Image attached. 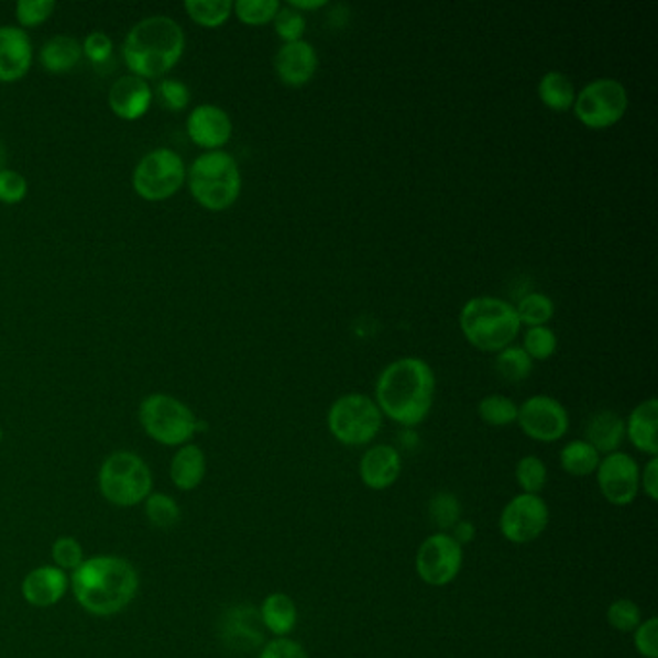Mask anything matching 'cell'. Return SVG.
I'll list each match as a JSON object with an SVG mask.
<instances>
[{
  "instance_id": "6da1fadb",
  "label": "cell",
  "mask_w": 658,
  "mask_h": 658,
  "mask_svg": "<svg viewBox=\"0 0 658 658\" xmlns=\"http://www.w3.org/2000/svg\"><path fill=\"white\" fill-rule=\"evenodd\" d=\"M437 376L424 358L408 355L392 361L376 376L375 401L383 417L414 429L431 414Z\"/></svg>"
},
{
  "instance_id": "7a4b0ae2",
  "label": "cell",
  "mask_w": 658,
  "mask_h": 658,
  "mask_svg": "<svg viewBox=\"0 0 658 658\" xmlns=\"http://www.w3.org/2000/svg\"><path fill=\"white\" fill-rule=\"evenodd\" d=\"M72 593L76 603L94 616H114L130 606L140 589L135 566L122 557L99 555L86 558L72 572Z\"/></svg>"
},
{
  "instance_id": "3957f363",
  "label": "cell",
  "mask_w": 658,
  "mask_h": 658,
  "mask_svg": "<svg viewBox=\"0 0 658 658\" xmlns=\"http://www.w3.org/2000/svg\"><path fill=\"white\" fill-rule=\"evenodd\" d=\"M186 51V33L168 17L143 18L128 32L122 56L130 74L138 78H165Z\"/></svg>"
},
{
  "instance_id": "277c9868",
  "label": "cell",
  "mask_w": 658,
  "mask_h": 658,
  "mask_svg": "<svg viewBox=\"0 0 658 658\" xmlns=\"http://www.w3.org/2000/svg\"><path fill=\"white\" fill-rule=\"evenodd\" d=\"M458 325L468 344L486 353H498L514 344L522 330L516 306L496 296L468 299L460 309Z\"/></svg>"
},
{
  "instance_id": "5b68a950",
  "label": "cell",
  "mask_w": 658,
  "mask_h": 658,
  "mask_svg": "<svg viewBox=\"0 0 658 658\" xmlns=\"http://www.w3.org/2000/svg\"><path fill=\"white\" fill-rule=\"evenodd\" d=\"M189 194L204 209L227 211L242 194L240 165L227 151H207L188 168Z\"/></svg>"
},
{
  "instance_id": "8992f818",
  "label": "cell",
  "mask_w": 658,
  "mask_h": 658,
  "mask_svg": "<svg viewBox=\"0 0 658 658\" xmlns=\"http://www.w3.org/2000/svg\"><path fill=\"white\" fill-rule=\"evenodd\" d=\"M138 417L145 435L163 447H184L197 432L207 429V424L197 419L188 404L163 392L145 396Z\"/></svg>"
},
{
  "instance_id": "52a82bcc",
  "label": "cell",
  "mask_w": 658,
  "mask_h": 658,
  "mask_svg": "<svg viewBox=\"0 0 658 658\" xmlns=\"http://www.w3.org/2000/svg\"><path fill=\"white\" fill-rule=\"evenodd\" d=\"M97 483L102 498L118 508L140 506L153 493V475L142 456L117 450L102 460Z\"/></svg>"
},
{
  "instance_id": "ba28073f",
  "label": "cell",
  "mask_w": 658,
  "mask_h": 658,
  "mask_svg": "<svg viewBox=\"0 0 658 658\" xmlns=\"http://www.w3.org/2000/svg\"><path fill=\"white\" fill-rule=\"evenodd\" d=\"M383 414L371 396L350 392L330 404L327 427L342 447H368L383 429Z\"/></svg>"
},
{
  "instance_id": "9c48e42d",
  "label": "cell",
  "mask_w": 658,
  "mask_h": 658,
  "mask_svg": "<svg viewBox=\"0 0 658 658\" xmlns=\"http://www.w3.org/2000/svg\"><path fill=\"white\" fill-rule=\"evenodd\" d=\"M188 178V168L176 151L158 147L143 155L132 174L135 194L145 201H166L176 196Z\"/></svg>"
},
{
  "instance_id": "30bf717a",
  "label": "cell",
  "mask_w": 658,
  "mask_h": 658,
  "mask_svg": "<svg viewBox=\"0 0 658 658\" xmlns=\"http://www.w3.org/2000/svg\"><path fill=\"white\" fill-rule=\"evenodd\" d=\"M629 95L622 81L596 78L575 95L572 112L589 130H608L626 117Z\"/></svg>"
},
{
  "instance_id": "8fae6325",
  "label": "cell",
  "mask_w": 658,
  "mask_h": 658,
  "mask_svg": "<svg viewBox=\"0 0 658 658\" xmlns=\"http://www.w3.org/2000/svg\"><path fill=\"white\" fill-rule=\"evenodd\" d=\"M550 524V508L541 494L519 493L502 508L498 529L512 545L537 541Z\"/></svg>"
},
{
  "instance_id": "7c38bea8",
  "label": "cell",
  "mask_w": 658,
  "mask_h": 658,
  "mask_svg": "<svg viewBox=\"0 0 658 658\" xmlns=\"http://www.w3.org/2000/svg\"><path fill=\"white\" fill-rule=\"evenodd\" d=\"M463 568V547L450 534L429 535L416 552V572L429 588H447Z\"/></svg>"
},
{
  "instance_id": "4fadbf2b",
  "label": "cell",
  "mask_w": 658,
  "mask_h": 658,
  "mask_svg": "<svg viewBox=\"0 0 658 658\" xmlns=\"http://www.w3.org/2000/svg\"><path fill=\"white\" fill-rule=\"evenodd\" d=\"M517 425L527 439L552 445L564 439L570 431V414L562 402L535 394L517 409Z\"/></svg>"
},
{
  "instance_id": "5bb4252c",
  "label": "cell",
  "mask_w": 658,
  "mask_h": 658,
  "mask_svg": "<svg viewBox=\"0 0 658 658\" xmlns=\"http://www.w3.org/2000/svg\"><path fill=\"white\" fill-rule=\"evenodd\" d=\"M595 475L596 485H599L604 501L616 508L632 506L635 498L641 493L639 491L641 465L637 463L634 456L622 452V450L603 456Z\"/></svg>"
},
{
  "instance_id": "9a60e30c",
  "label": "cell",
  "mask_w": 658,
  "mask_h": 658,
  "mask_svg": "<svg viewBox=\"0 0 658 658\" xmlns=\"http://www.w3.org/2000/svg\"><path fill=\"white\" fill-rule=\"evenodd\" d=\"M186 132L189 140L196 143L197 147L207 151H222L224 145L232 140L234 124L227 110L219 105L204 102L191 109L186 122Z\"/></svg>"
},
{
  "instance_id": "2e32d148",
  "label": "cell",
  "mask_w": 658,
  "mask_h": 658,
  "mask_svg": "<svg viewBox=\"0 0 658 658\" xmlns=\"http://www.w3.org/2000/svg\"><path fill=\"white\" fill-rule=\"evenodd\" d=\"M404 460L401 450L392 445H373L361 456L358 473L369 491H388L398 483Z\"/></svg>"
},
{
  "instance_id": "e0dca14e",
  "label": "cell",
  "mask_w": 658,
  "mask_h": 658,
  "mask_svg": "<svg viewBox=\"0 0 658 658\" xmlns=\"http://www.w3.org/2000/svg\"><path fill=\"white\" fill-rule=\"evenodd\" d=\"M276 76L284 86L304 87L315 78L319 68V55L314 43L301 40L296 43H283L276 51L275 61Z\"/></svg>"
},
{
  "instance_id": "ac0fdd59",
  "label": "cell",
  "mask_w": 658,
  "mask_h": 658,
  "mask_svg": "<svg viewBox=\"0 0 658 658\" xmlns=\"http://www.w3.org/2000/svg\"><path fill=\"white\" fill-rule=\"evenodd\" d=\"M33 64V45L28 32L18 25H0V84L25 78Z\"/></svg>"
},
{
  "instance_id": "d6986e66",
  "label": "cell",
  "mask_w": 658,
  "mask_h": 658,
  "mask_svg": "<svg viewBox=\"0 0 658 658\" xmlns=\"http://www.w3.org/2000/svg\"><path fill=\"white\" fill-rule=\"evenodd\" d=\"M153 102V89L147 79L128 74L118 78L109 91V107L120 120L134 122L145 117Z\"/></svg>"
},
{
  "instance_id": "ffe728a7",
  "label": "cell",
  "mask_w": 658,
  "mask_h": 658,
  "mask_svg": "<svg viewBox=\"0 0 658 658\" xmlns=\"http://www.w3.org/2000/svg\"><path fill=\"white\" fill-rule=\"evenodd\" d=\"M70 578L56 566H37L22 580V596L35 608H48L63 601Z\"/></svg>"
},
{
  "instance_id": "44dd1931",
  "label": "cell",
  "mask_w": 658,
  "mask_h": 658,
  "mask_svg": "<svg viewBox=\"0 0 658 658\" xmlns=\"http://www.w3.org/2000/svg\"><path fill=\"white\" fill-rule=\"evenodd\" d=\"M657 431L658 401L650 396L647 401L639 402L627 416L626 439L637 452L655 458L658 454Z\"/></svg>"
},
{
  "instance_id": "7402d4cb",
  "label": "cell",
  "mask_w": 658,
  "mask_h": 658,
  "mask_svg": "<svg viewBox=\"0 0 658 658\" xmlns=\"http://www.w3.org/2000/svg\"><path fill=\"white\" fill-rule=\"evenodd\" d=\"M583 440L601 456L618 452L626 440V419L612 409H601L589 417Z\"/></svg>"
},
{
  "instance_id": "603a6c76",
  "label": "cell",
  "mask_w": 658,
  "mask_h": 658,
  "mask_svg": "<svg viewBox=\"0 0 658 658\" xmlns=\"http://www.w3.org/2000/svg\"><path fill=\"white\" fill-rule=\"evenodd\" d=\"M257 612L261 626L273 634V637H290L298 626V606L283 591L265 596Z\"/></svg>"
},
{
  "instance_id": "cb8c5ba5",
  "label": "cell",
  "mask_w": 658,
  "mask_h": 658,
  "mask_svg": "<svg viewBox=\"0 0 658 658\" xmlns=\"http://www.w3.org/2000/svg\"><path fill=\"white\" fill-rule=\"evenodd\" d=\"M171 481L180 491H196L207 475V456L204 448L188 442L176 450L171 462Z\"/></svg>"
},
{
  "instance_id": "d4e9b609",
  "label": "cell",
  "mask_w": 658,
  "mask_h": 658,
  "mask_svg": "<svg viewBox=\"0 0 658 658\" xmlns=\"http://www.w3.org/2000/svg\"><path fill=\"white\" fill-rule=\"evenodd\" d=\"M84 58L81 43L70 35H55L41 47L40 63L48 74H66Z\"/></svg>"
},
{
  "instance_id": "484cf974",
  "label": "cell",
  "mask_w": 658,
  "mask_h": 658,
  "mask_svg": "<svg viewBox=\"0 0 658 658\" xmlns=\"http://www.w3.org/2000/svg\"><path fill=\"white\" fill-rule=\"evenodd\" d=\"M537 95H539V101L552 112H568V110H572L578 89L564 72L550 70L545 72L539 79Z\"/></svg>"
},
{
  "instance_id": "4316f807",
  "label": "cell",
  "mask_w": 658,
  "mask_h": 658,
  "mask_svg": "<svg viewBox=\"0 0 658 658\" xmlns=\"http://www.w3.org/2000/svg\"><path fill=\"white\" fill-rule=\"evenodd\" d=\"M601 458L603 456L599 454L588 440H570L558 456L560 468L572 478L595 475Z\"/></svg>"
},
{
  "instance_id": "83f0119b",
  "label": "cell",
  "mask_w": 658,
  "mask_h": 658,
  "mask_svg": "<svg viewBox=\"0 0 658 658\" xmlns=\"http://www.w3.org/2000/svg\"><path fill=\"white\" fill-rule=\"evenodd\" d=\"M184 10L194 24L217 30L232 18L234 2L230 0H186Z\"/></svg>"
},
{
  "instance_id": "f1b7e54d",
  "label": "cell",
  "mask_w": 658,
  "mask_h": 658,
  "mask_svg": "<svg viewBox=\"0 0 658 658\" xmlns=\"http://www.w3.org/2000/svg\"><path fill=\"white\" fill-rule=\"evenodd\" d=\"M555 301L542 294V292H531V294H525L524 298L517 301L516 314L519 317L522 327H547L552 317H555Z\"/></svg>"
},
{
  "instance_id": "f546056e",
  "label": "cell",
  "mask_w": 658,
  "mask_h": 658,
  "mask_svg": "<svg viewBox=\"0 0 658 658\" xmlns=\"http://www.w3.org/2000/svg\"><path fill=\"white\" fill-rule=\"evenodd\" d=\"M535 361L525 353L522 346L512 344L496 353V371L508 383H524L534 373Z\"/></svg>"
},
{
  "instance_id": "4dcf8cb0",
  "label": "cell",
  "mask_w": 658,
  "mask_h": 658,
  "mask_svg": "<svg viewBox=\"0 0 658 658\" xmlns=\"http://www.w3.org/2000/svg\"><path fill=\"white\" fill-rule=\"evenodd\" d=\"M516 402L504 394H489L478 404V414L489 427H509L517 421Z\"/></svg>"
},
{
  "instance_id": "1f68e13d",
  "label": "cell",
  "mask_w": 658,
  "mask_h": 658,
  "mask_svg": "<svg viewBox=\"0 0 658 658\" xmlns=\"http://www.w3.org/2000/svg\"><path fill=\"white\" fill-rule=\"evenodd\" d=\"M143 508H145V516L150 519V524L163 531L173 529L180 522V506L171 494L151 493L143 502Z\"/></svg>"
},
{
  "instance_id": "d6a6232c",
  "label": "cell",
  "mask_w": 658,
  "mask_h": 658,
  "mask_svg": "<svg viewBox=\"0 0 658 658\" xmlns=\"http://www.w3.org/2000/svg\"><path fill=\"white\" fill-rule=\"evenodd\" d=\"M516 481L522 493L541 494L549 483V468L539 456L527 454L516 463Z\"/></svg>"
},
{
  "instance_id": "836d02e7",
  "label": "cell",
  "mask_w": 658,
  "mask_h": 658,
  "mask_svg": "<svg viewBox=\"0 0 658 658\" xmlns=\"http://www.w3.org/2000/svg\"><path fill=\"white\" fill-rule=\"evenodd\" d=\"M281 7L283 4L278 0H235L232 14L242 24L259 28V25L271 24Z\"/></svg>"
},
{
  "instance_id": "e575fe53",
  "label": "cell",
  "mask_w": 658,
  "mask_h": 658,
  "mask_svg": "<svg viewBox=\"0 0 658 658\" xmlns=\"http://www.w3.org/2000/svg\"><path fill=\"white\" fill-rule=\"evenodd\" d=\"M429 516L442 534H450L462 519V504L452 493H437L429 502Z\"/></svg>"
},
{
  "instance_id": "d590c367",
  "label": "cell",
  "mask_w": 658,
  "mask_h": 658,
  "mask_svg": "<svg viewBox=\"0 0 658 658\" xmlns=\"http://www.w3.org/2000/svg\"><path fill=\"white\" fill-rule=\"evenodd\" d=\"M606 622L619 634H634L635 627L643 622L641 606L632 599H616L606 608Z\"/></svg>"
},
{
  "instance_id": "8d00e7d4",
  "label": "cell",
  "mask_w": 658,
  "mask_h": 658,
  "mask_svg": "<svg viewBox=\"0 0 658 658\" xmlns=\"http://www.w3.org/2000/svg\"><path fill=\"white\" fill-rule=\"evenodd\" d=\"M525 353L534 361H547L557 353L558 337L550 327H531L524 335Z\"/></svg>"
},
{
  "instance_id": "74e56055",
  "label": "cell",
  "mask_w": 658,
  "mask_h": 658,
  "mask_svg": "<svg viewBox=\"0 0 658 658\" xmlns=\"http://www.w3.org/2000/svg\"><path fill=\"white\" fill-rule=\"evenodd\" d=\"M51 558H53V566L61 568L63 572H74L84 564L86 555H84V547L78 539H74L70 535H63L53 542Z\"/></svg>"
},
{
  "instance_id": "f35d334b",
  "label": "cell",
  "mask_w": 658,
  "mask_h": 658,
  "mask_svg": "<svg viewBox=\"0 0 658 658\" xmlns=\"http://www.w3.org/2000/svg\"><path fill=\"white\" fill-rule=\"evenodd\" d=\"M273 25H275L276 35L283 40V43H296V41L304 40L307 28L306 14L292 9L288 4H283L273 20Z\"/></svg>"
},
{
  "instance_id": "ab89813d",
  "label": "cell",
  "mask_w": 658,
  "mask_h": 658,
  "mask_svg": "<svg viewBox=\"0 0 658 658\" xmlns=\"http://www.w3.org/2000/svg\"><path fill=\"white\" fill-rule=\"evenodd\" d=\"M55 0H20L17 4V20L22 30H32L45 24L55 14Z\"/></svg>"
},
{
  "instance_id": "60d3db41",
  "label": "cell",
  "mask_w": 658,
  "mask_h": 658,
  "mask_svg": "<svg viewBox=\"0 0 658 658\" xmlns=\"http://www.w3.org/2000/svg\"><path fill=\"white\" fill-rule=\"evenodd\" d=\"M157 99L166 110L180 112L189 105V87L180 79L163 78L158 81Z\"/></svg>"
},
{
  "instance_id": "b9f144b4",
  "label": "cell",
  "mask_w": 658,
  "mask_h": 658,
  "mask_svg": "<svg viewBox=\"0 0 658 658\" xmlns=\"http://www.w3.org/2000/svg\"><path fill=\"white\" fill-rule=\"evenodd\" d=\"M634 647L643 658H658V619L655 616L643 619L635 627Z\"/></svg>"
},
{
  "instance_id": "7bdbcfd3",
  "label": "cell",
  "mask_w": 658,
  "mask_h": 658,
  "mask_svg": "<svg viewBox=\"0 0 658 658\" xmlns=\"http://www.w3.org/2000/svg\"><path fill=\"white\" fill-rule=\"evenodd\" d=\"M28 180L17 171L4 168L0 171V201L7 205H18L28 196Z\"/></svg>"
},
{
  "instance_id": "ee69618b",
  "label": "cell",
  "mask_w": 658,
  "mask_h": 658,
  "mask_svg": "<svg viewBox=\"0 0 658 658\" xmlns=\"http://www.w3.org/2000/svg\"><path fill=\"white\" fill-rule=\"evenodd\" d=\"M257 658H311L306 647L292 637H273L259 650Z\"/></svg>"
},
{
  "instance_id": "f6af8a7d",
  "label": "cell",
  "mask_w": 658,
  "mask_h": 658,
  "mask_svg": "<svg viewBox=\"0 0 658 658\" xmlns=\"http://www.w3.org/2000/svg\"><path fill=\"white\" fill-rule=\"evenodd\" d=\"M114 43L105 32H91L81 43V51L89 63L102 64L112 56Z\"/></svg>"
},
{
  "instance_id": "bcb514c9",
  "label": "cell",
  "mask_w": 658,
  "mask_h": 658,
  "mask_svg": "<svg viewBox=\"0 0 658 658\" xmlns=\"http://www.w3.org/2000/svg\"><path fill=\"white\" fill-rule=\"evenodd\" d=\"M639 491H643L650 502L658 501V456L649 458V462L643 465L641 475H639Z\"/></svg>"
},
{
  "instance_id": "7dc6e473",
  "label": "cell",
  "mask_w": 658,
  "mask_h": 658,
  "mask_svg": "<svg viewBox=\"0 0 658 658\" xmlns=\"http://www.w3.org/2000/svg\"><path fill=\"white\" fill-rule=\"evenodd\" d=\"M450 535L454 537L458 545H470L473 539H475V525L471 524L470 519H460L458 524L452 527V531Z\"/></svg>"
},
{
  "instance_id": "c3c4849f",
  "label": "cell",
  "mask_w": 658,
  "mask_h": 658,
  "mask_svg": "<svg viewBox=\"0 0 658 658\" xmlns=\"http://www.w3.org/2000/svg\"><path fill=\"white\" fill-rule=\"evenodd\" d=\"M288 7L299 10L301 14H306V12H311V10H321L325 7H329V2L327 0H290Z\"/></svg>"
},
{
  "instance_id": "681fc988",
  "label": "cell",
  "mask_w": 658,
  "mask_h": 658,
  "mask_svg": "<svg viewBox=\"0 0 658 658\" xmlns=\"http://www.w3.org/2000/svg\"><path fill=\"white\" fill-rule=\"evenodd\" d=\"M7 155H9V151H7V145L2 142V138H0V171H4L7 168Z\"/></svg>"
},
{
  "instance_id": "f907efd6",
  "label": "cell",
  "mask_w": 658,
  "mask_h": 658,
  "mask_svg": "<svg viewBox=\"0 0 658 658\" xmlns=\"http://www.w3.org/2000/svg\"><path fill=\"white\" fill-rule=\"evenodd\" d=\"M2 437H4V432H2V427H0V442H2Z\"/></svg>"
}]
</instances>
